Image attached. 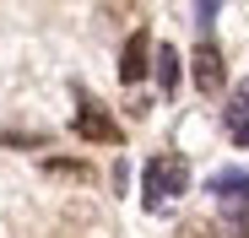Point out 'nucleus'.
<instances>
[{"instance_id": "obj_1", "label": "nucleus", "mask_w": 249, "mask_h": 238, "mask_svg": "<svg viewBox=\"0 0 249 238\" xmlns=\"http://www.w3.org/2000/svg\"><path fill=\"white\" fill-rule=\"evenodd\" d=\"M184 189H190V163L179 152H157L146 163V173H141V201L146 206H168V201H179Z\"/></svg>"}, {"instance_id": "obj_5", "label": "nucleus", "mask_w": 249, "mask_h": 238, "mask_svg": "<svg viewBox=\"0 0 249 238\" xmlns=\"http://www.w3.org/2000/svg\"><path fill=\"white\" fill-rule=\"evenodd\" d=\"M152 70H157V87H162V92H179L184 60H179V49H174V44H157V49H152Z\"/></svg>"}, {"instance_id": "obj_7", "label": "nucleus", "mask_w": 249, "mask_h": 238, "mask_svg": "<svg viewBox=\"0 0 249 238\" xmlns=\"http://www.w3.org/2000/svg\"><path fill=\"white\" fill-rule=\"evenodd\" d=\"M228 136H233L238 146H249V87H238V92H233V108H228Z\"/></svg>"}, {"instance_id": "obj_3", "label": "nucleus", "mask_w": 249, "mask_h": 238, "mask_svg": "<svg viewBox=\"0 0 249 238\" xmlns=\"http://www.w3.org/2000/svg\"><path fill=\"white\" fill-rule=\"evenodd\" d=\"M190 65H195V87H200L206 98H217L222 82H228V60H222V49H217V44H200V49L190 54Z\"/></svg>"}, {"instance_id": "obj_2", "label": "nucleus", "mask_w": 249, "mask_h": 238, "mask_svg": "<svg viewBox=\"0 0 249 238\" xmlns=\"http://www.w3.org/2000/svg\"><path fill=\"white\" fill-rule=\"evenodd\" d=\"M71 125H76L81 141H92V146H119V141H124V130L114 125V119L103 114V103H92V98H81V108H76Z\"/></svg>"}, {"instance_id": "obj_6", "label": "nucleus", "mask_w": 249, "mask_h": 238, "mask_svg": "<svg viewBox=\"0 0 249 238\" xmlns=\"http://www.w3.org/2000/svg\"><path fill=\"white\" fill-rule=\"evenodd\" d=\"M212 195H217V201L244 206V201H249V173H244V168H222V173H212Z\"/></svg>"}, {"instance_id": "obj_4", "label": "nucleus", "mask_w": 249, "mask_h": 238, "mask_svg": "<svg viewBox=\"0 0 249 238\" xmlns=\"http://www.w3.org/2000/svg\"><path fill=\"white\" fill-rule=\"evenodd\" d=\"M146 60H152V38H146V27H141V33H130V44H124V54H119V82L136 87L141 76L152 70Z\"/></svg>"}, {"instance_id": "obj_8", "label": "nucleus", "mask_w": 249, "mask_h": 238, "mask_svg": "<svg viewBox=\"0 0 249 238\" xmlns=\"http://www.w3.org/2000/svg\"><path fill=\"white\" fill-rule=\"evenodd\" d=\"M0 141H6V146H44L49 136L44 130H11V125H0Z\"/></svg>"}]
</instances>
